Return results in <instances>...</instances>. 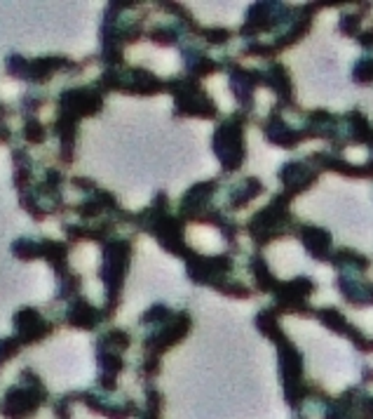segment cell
<instances>
[{"label": "cell", "instance_id": "obj_25", "mask_svg": "<svg viewBox=\"0 0 373 419\" xmlns=\"http://www.w3.org/2000/svg\"><path fill=\"white\" fill-rule=\"evenodd\" d=\"M357 40H359V45H362V47L371 50V47H373V31H362V33H357Z\"/></svg>", "mask_w": 373, "mask_h": 419}, {"label": "cell", "instance_id": "obj_17", "mask_svg": "<svg viewBox=\"0 0 373 419\" xmlns=\"http://www.w3.org/2000/svg\"><path fill=\"white\" fill-rule=\"evenodd\" d=\"M331 262L333 267H338L340 271L343 269H350V267H357V269H369V260L364 255L354 250H338L335 255H331Z\"/></svg>", "mask_w": 373, "mask_h": 419}, {"label": "cell", "instance_id": "obj_10", "mask_svg": "<svg viewBox=\"0 0 373 419\" xmlns=\"http://www.w3.org/2000/svg\"><path fill=\"white\" fill-rule=\"evenodd\" d=\"M345 125H347V134H350V139L354 144L373 146V127L362 111H357V109L350 111V113L345 116Z\"/></svg>", "mask_w": 373, "mask_h": 419}, {"label": "cell", "instance_id": "obj_6", "mask_svg": "<svg viewBox=\"0 0 373 419\" xmlns=\"http://www.w3.org/2000/svg\"><path fill=\"white\" fill-rule=\"evenodd\" d=\"M301 240L310 252V257L315 260H331V233L320 226H303L301 229Z\"/></svg>", "mask_w": 373, "mask_h": 419}, {"label": "cell", "instance_id": "obj_1", "mask_svg": "<svg viewBox=\"0 0 373 419\" xmlns=\"http://www.w3.org/2000/svg\"><path fill=\"white\" fill-rule=\"evenodd\" d=\"M289 196L282 193L279 198H275L270 203L268 207H263L260 212H256V217H254L251 221H249V233L254 236V240L256 243H268V240L282 236L284 229L289 226Z\"/></svg>", "mask_w": 373, "mask_h": 419}, {"label": "cell", "instance_id": "obj_22", "mask_svg": "<svg viewBox=\"0 0 373 419\" xmlns=\"http://www.w3.org/2000/svg\"><path fill=\"white\" fill-rule=\"evenodd\" d=\"M359 24H362V19H359V15H343V19H340V33H345V35H357Z\"/></svg>", "mask_w": 373, "mask_h": 419}, {"label": "cell", "instance_id": "obj_21", "mask_svg": "<svg viewBox=\"0 0 373 419\" xmlns=\"http://www.w3.org/2000/svg\"><path fill=\"white\" fill-rule=\"evenodd\" d=\"M15 252L19 257H38V255H42V248L38 243H31V240H19V243L15 245Z\"/></svg>", "mask_w": 373, "mask_h": 419}, {"label": "cell", "instance_id": "obj_3", "mask_svg": "<svg viewBox=\"0 0 373 419\" xmlns=\"http://www.w3.org/2000/svg\"><path fill=\"white\" fill-rule=\"evenodd\" d=\"M315 292V283L306 278V276H298V278L289 283H279L275 287L277 297V309L279 311H298L308 313V297Z\"/></svg>", "mask_w": 373, "mask_h": 419}, {"label": "cell", "instance_id": "obj_24", "mask_svg": "<svg viewBox=\"0 0 373 419\" xmlns=\"http://www.w3.org/2000/svg\"><path fill=\"white\" fill-rule=\"evenodd\" d=\"M204 35H207V38H209L211 42H214V45H221V42H226V40L230 38V33H228L226 29H214V31H207V33H204Z\"/></svg>", "mask_w": 373, "mask_h": 419}, {"label": "cell", "instance_id": "obj_9", "mask_svg": "<svg viewBox=\"0 0 373 419\" xmlns=\"http://www.w3.org/2000/svg\"><path fill=\"white\" fill-rule=\"evenodd\" d=\"M275 19H277V17H275V5L258 3V5H254V8L249 10L247 24H244V29H242V33L251 35V33H258V31H268V29H272Z\"/></svg>", "mask_w": 373, "mask_h": 419}, {"label": "cell", "instance_id": "obj_2", "mask_svg": "<svg viewBox=\"0 0 373 419\" xmlns=\"http://www.w3.org/2000/svg\"><path fill=\"white\" fill-rule=\"evenodd\" d=\"M214 149L219 153L223 168L228 172L238 170L244 160V141H242V118L223 122L214 137Z\"/></svg>", "mask_w": 373, "mask_h": 419}, {"label": "cell", "instance_id": "obj_7", "mask_svg": "<svg viewBox=\"0 0 373 419\" xmlns=\"http://www.w3.org/2000/svg\"><path fill=\"white\" fill-rule=\"evenodd\" d=\"M64 109L71 116H87L101 109V97L90 90H73L64 95Z\"/></svg>", "mask_w": 373, "mask_h": 419}, {"label": "cell", "instance_id": "obj_14", "mask_svg": "<svg viewBox=\"0 0 373 419\" xmlns=\"http://www.w3.org/2000/svg\"><path fill=\"white\" fill-rule=\"evenodd\" d=\"M338 287H340V294H343L350 304H373V285H359L354 278L340 276Z\"/></svg>", "mask_w": 373, "mask_h": 419}, {"label": "cell", "instance_id": "obj_8", "mask_svg": "<svg viewBox=\"0 0 373 419\" xmlns=\"http://www.w3.org/2000/svg\"><path fill=\"white\" fill-rule=\"evenodd\" d=\"M265 137H268L272 144H279V146H284V149H294L296 144L303 141V132L291 130L279 116H272L268 120V125H265Z\"/></svg>", "mask_w": 373, "mask_h": 419}, {"label": "cell", "instance_id": "obj_18", "mask_svg": "<svg viewBox=\"0 0 373 419\" xmlns=\"http://www.w3.org/2000/svg\"><path fill=\"white\" fill-rule=\"evenodd\" d=\"M263 191V187H260V182L258 180H247L244 184H242V189H238L233 193V198H230V205L233 207H242V205H247L249 200H254L256 196Z\"/></svg>", "mask_w": 373, "mask_h": 419}, {"label": "cell", "instance_id": "obj_16", "mask_svg": "<svg viewBox=\"0 0 373 419\" xmlns=\"http://www.w3.org/2000/svg\"><path fill=\"white\" fill-rule=\"evenodd\" d=\"M97 320H99V313L94 311V306H90L87 301H78V304L68 311V323L78 325V328H94Z\"/></svg>", "mask_w": 373, "mask_h": 419}, {"label": "cell", "instance_id": "obj_11", "mask_svg": "<svg viewBox=\"0 0 373 419\" xmlns=\"http://www.w3.org/2000/svg\"><path fill=\"white\" fill-rule=\"evenodd\" d=\"M260 80L277 92V97L282 100V104L291 102V78H289V73L282 64H270L268 71L260 73Z\"/></svg>", "mask_w": 373, "mask_h": 419}, {"label": "cell", "instance_id": "obj_5", "mask_svg": "<svg viewBox=\"0 0 373 419\" xmlns=\"http://www.w3.org/2000/svg\"><path fill=\"white\" fill-rule=\"evenodd\" d=\"M279 180H282V184L287 187V196L291 198V196L301 193V191L310 189L313 184L317 182V172L310 168L308 163H287L282 170H279Z\"/></svg>", "mask_w": 373, "mask_h": 419}, {"label": "cell", "instance_id": "obj_12", "mask_svg": "<svg viewBox=\"0 0 373 419\" xmlns=\"http://www.w3.org/2000/svg\"><path fill=\"white\" fill-rule=\"evenodd\" d=\"M214 189H216L214 182L197 184L195 189H190L188 193H185V198L181 203V209L185 214H190V217H192V214H197V212H202V209L207 207V203L211 198V193H214Z\"/></svg>", "mask_w": 373, "mask_h": 419}, {"label": "cell", "instance_id": "obj_20", "mask_svg": "<svg viewBox=\"0 0 373 419\" xmlns=\"http://www.w3.org/2000/svg\"><path fill=\"white\" fill-rule=\"evenodd\" d=\"M354 83L359 85H371L373 83V59H359L352 69Z\"/></svg>", "mask_w": 373, "mask_h": 419}, {"label": "cell", "instance_id": "obj_4", "mask_svg": "<svg viewBox=\"0 0 373 419\" xmlns=\"http://www.w3.org/2000/svg\"><path fill=\"white\" fill-rule=\"evenodd\" d=\"M233 262L230 257H192L188 264L190 278H195L197 283H211V285H223V276L228 274Z\"/></svg>", "mask_w": 373, "mask_h": 419}, {"label": "cell", "instance_id": "obj_19", "mask_svg": "<svg viewBox=\"0 0 373 419\" xmlns=\"http://www.w3.org/2000/svg\"><path fill=\"white\" fill-rule=\"evenodd\" d=\"M256 325H258V330L263 332V335H268L270 340H275V342H279V340L284 337L282 330H279L277 313H275V311H263V313H258Z\"/></svg>", "mask_w": 373, "mask_h": 419}, {"label": "cell", "instance_id": "obj_15", "mask_svg": "<svg viewBox=\"0 0 373 419\" xmlns=\"http://www.w3.org/2000/svg\"><path fill=\"white\" fill-rule=\"evenodd\" d=\"M251 271H254V278H256V285L263 290V292H275V287L279 283L275 276H272L270 267L265 264V260L260 255H256L251 260Z\"/></svg>", "mask_w": 373, "mask_h": 419}, {"label": "cell", "instance_id": "obj_23", "mask_svg": "<svg viewBox=\"0 0 373 419\" xmlns=\"http://www.w3.org/2000/svg\"><path fill=\"white\" fill-rule=\"evenodd\" d=\"M26 137H28V141H42V137H45V130L40 127V122L28 120V125H26Z\"/></svg>", "mask_w": 373, "mask_h": 419}, {"label": "cell", "instance_id": "obj_13", "mask_svg": "<svg viewBox=\"0 0 373 419\" xmlns=\"http://www.w3.org/2000/svg\"><path fill=\"white\" fill-rule=\"evenodd\" d=\"M17 328H19L22 340L31 342V340H38V337L45 335L47 325L42 323L40 316L33 309H24V311L17 313Z\"/></svg>", "mask_w": 373, "mask_h": 419}]
</instances>
